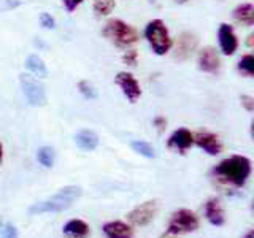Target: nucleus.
Instances as JSON below:
<instances>
[{
    "mask_svg": "<svg viewBox=\"0 0 254 238\" xmlns=\"http://www.w3.org/2000/svg\"><path fill=\"white\" fill-rule=\"evenodd\" d=\"M211 175L224 184L243 187L251 175V161L245 156H230L214 167Z\"/></svg>",
    "mask_w": 254,
    "mask_h": 238,
    "instance_id": "f257e3e1",
    "label": "nucleus"
},
{
    "mask_svg": "<svg viewBox=\"0 0 254 238\" xmlns=\"http://www.w3.org/2000/svg\"><path fill=\"white\" fill-rule=\"evenodd\" d=\"M81 195V187L78 186H67L62 187L58 194L51 197L50 200L40 202L30 206V214H42V213H59L67 210L71 202Z\"/></svg>",
    "mask_w": 254,
    "mask_h": 238,
    "instance_id": "f03ea898",
    "label": "nucleus"
},
{
    "mask_svg": "<svg viewBox=\"0 0 254 238\" xmlns=\"http://www.w3.org/2000/svg\"><path fill=\"white\" fill-rule=\"evenodd\" d=\"M102 34L118 48H129L140 40L137 29L124 22L123 19H110L103 27Z\"/></svg>",
    "mask_w": 254,
    "mask_h": 238,
    "instance_id": "7ed1b4c3",
    "label": "nucleus"
},
{
    "mask_svg": "<svg viewBox=\"0 0 254 238\" xmlns=\"http://www.w3.org/2000/svg\"><path fill=\"white\" fill-rule=\"evenodd\" d=\"M145 38L149 43L151 50L157 56H164L172 50V37L169 34L165 22L161 19H153L145 27Z\"/></svg>",
    "mask_w": 254,
    "mask_h": 238,
    "instance_id": "20e7f679",
    "label": "nucleus"
},
{
    "mask_svg": "<svg viewBox=\"0 0 254 238\" xmlns=\"http://www.w3.org/2000/svg\"><path fill=\"white\" fill-rule=\"evenodd\" d=\"M198 229V219L190 210H178L172 214L167 234L169 235H181V234H190Z\"/></svg>",
    "mask_w": 254,
    "mask_h": 238,
    "instance_id": "39448f33",
    "label": "nucleus"
},
{
    "mask_svg": "<svg viewBox=\"0 0 254 238\" xmlns=\"http://www.w3.org/2000/svg\"><path fill=\"white\" fill-rule=\"evenodd\" d=\"M19 83H21V89L24 97L27 99L29 105L32 107H45L46 105V91L45 86L38 81L37 78L30 76V75H21L19 76Z\"/></svg>",
    "mask_w": 254,
    "mask_h": 238,
    "instance_id": "423d86ee",
    "label": "nucleus"
},
{
    "mask_svg": "<svg viewBox=\"0 0 254 238\" xmlns=\"http://www.w3.org/2000/svg\"><path fill=\"white\" fill-rule=\"evenodd\" d=\"M116 84L121 87L123 94L127 97L130 103H135L141 95V87L138 84V81L135 79V76L129 71H119L116 75Z\"/></svg>",
    "mask_w": 254,
    "mask_h": 238,
    "instance_id": "0eeeda50",
    "label": "nucleus"
},
{
    "mask_svg": "<svg viewBox=\"0 0 254 238\" xmlns=\"http://www.w3.org/2000/svg\"><path fill=\"white\" fill-rule=\"evenodd\" d=\"M218 42L221 53L224 56H232L238 50V38L235 35V30L229 24H221L218 30Z\"/></svg>",
    "mask_w": 254,
    "mask_h": 238,
    "instance_id": "6e6552de",
    "label": "nucleus"
},
{
    "mask_svg": "<svg viewBox=\"0 0 254 238\" xmlns=\"http://www.w3.org/2000/svg\"><path fill=\"white\" fill-rule=\"evenodd\" d=\"M197 63H198V70H202L205 73H210V75H216L221 68L219 54L211 46H206L198 53Z\"/></svg>",
    "mask_w": 254,
    "mask_h": 238,
    "instance_id": "1a4fd4ad",
    "label": "nucleus"
},
{
    "mask_svg": "<svg viewBox=\"0 0 254 238\" xmlns=\"http://www.w3.org/2000/svg\"><path fill=\"white\" fill-rule=\"evenodd\" d=\"M194 143L210 156H218L222 151V145H221V140L218 135L206 132V130L197 132L194 135Z\"/></svg>",
    "mask_w": 254,
    "mask_h": 238,
    "instance_id": "9d476101",
    "label": "nucleus"
},
{
    "mask_svg": "<svg viewBox=\"0 0 254 238\" xmlns=\"http://www.w3.org/2000/svg\"><path fill=\"white\" fill-rule=\"evenodd\" d=\"M157 213V203L156 202H145L138 205L137 208H133L129 213V221L135 226H146L148 222H151L154 219Z\"/></svg>",
    "mask_w": 254,
    "mask_h": 238,
    "instance_id": "9b49d317",
    "label": "nucleus"
},
{
    "mask_svg": "<svg viewBox=\"0 0 254 238\" xmlns=\"http://www.w3.org/2000/svg\"><path fill=\"white\" fill-rule=\"evenodd\" d=\"M192 145H194V135L188 129H185V127L177 129L169 138V146L175 148L177 151H181V153H185V151L189 149Z\"/></svg>",
    "mask_w": 254,
    "mask_h": 238,
    "instance_id": "f8f14e48",
    "label": "nucleus"
},
{
    "mask_svg": "<svg viewBox=\"0 0 254 238\" xmlns=\"http://www.w3.org/2000/svg\"><path fill=\"white\" fill-rule=\"evenodd\" d=\"M205 216L208 219L210 224L213 226H222L224 224V211H222V206L219 198L216 197H211L206 200L205 203Z\"/></svg>",
    "mask_w": 254,
    "mask_h": 238,
    "instance_id": "ddd939ff",
    "label": "nucleus"
},
{
    "mask_svg": "<svg viewBox=\"0 0 254 238\" xmlns=\"http://www.w3.org/2000/svg\"><path fill=\"white\" fill-rule=\"evenodd\" d=\"M103 234L107 238H132L133 232L130 226H127L123 221H111L103 226Z\"/></svg>",
    "mask_w": 254,
    "mask_h": 238,
    "instance_id": "4468645a",
    "label": "nucleus"
},
{
    "mask_svg": "<svg viewBox=\"0 0 254 238\" xmlns=\"http://www.w3.org/2000/svg\"><path fill=\"white\" fill-rule=\"evenodd\" d=\"M62 232L68 238H87L89 237V226L81 219H71L64 226Z\"/></svg>",
    "mask_w": 254,
    "mask_h": 238,
    "instance_id": "2eb2a0df",
    "label": "nucleus"
},
{
    "mask_svg": "<svg viewBox=\"0 0 254 238\" xmlns=\"http://www.w3.org/2000/svg\"><path fill=\"white\" fill-rule=\"evenodd\" d=\"M75 143H76V146L81 148L83 151H94L99 146V137L95 132L84 129V130H79L75 135Z\"/></svg>",
    "mask_w": 254,
    "mask_h": 238,
    "instance_id": "dca6fc26",
    "label": "nucleus"
},
{
    "mask_svg": "<svg viewBox=\"0 0 254 238\" xmlns=\"http://www.w3.org/2000/svg\"><path fill=\"white\" fill-rule=\"evenodd\" d=\"M26 67L32 75L37 78H48V68L43 59L37 54H30L26 59Z\"/></svg>",
    "mask_w": 254,
    "mask_h": 238,
    "instance_id": "f3484780",
    "label": "nucleus"
},
{
    "mask_svg": "<svg viewBox=\"0 0 254 238\" xmlns=\"http://www.w3.org/2000/svg\"><path fill=\"white\" fill-rule=\"evenodd\" d=\"M232 14L235 21H238L240 24H245V26H248V27L254 26V6L251 3L238 5Z\"/></svg>",
    "mask_w": 254,
    "mask_h": 238,
    "instance_id": "a211bd4d",
    "label": "nucleus"
},
{
    "mask_svg": "<svg viewBox=\"0 0 254 238\" xmlns=\"http://www.w3.org/2000/svg\"><path fill=\"white\" fill-rule=\"evenodd\" d=\"M197 45V40L194 35L190 34H183L180 38H178V43H177V58L180 59H186L188 56L194 51V48Z\"/></svg>",
    "mask_w": 254,
    "mask_h": 238,
    "instance_id": "6ab92c4d",
    "label": "nucleus"
},
{
    "mask_svg": "<svg viewBox=\"0 0 254 238\" xmlns=\"http://www.w3.org/2000/svg\"><path fill=\"white\" fill-rule=\"evenodd\" d=\"M37 159L38 162L42 164L46 169H50V167L54 165V161H56V153L51 146H42L38 151H37Z\"/></svg>",
    "mask_w": 254,
    "mask_h": 238,
    "instance_id": "aec40b11",
    "label": "nucleus"
},
{
    "mask_svg": "<svg viewBox=\"0 0 254 238\" xmlns=\"http://www.w3.org/2000/svg\"><path fill=\"white\" fill-rule=\"evenodd\" d=\"M237 70L245 76H253L254 75V56L253 54H245L243 58L238 60Z\"/></svg>",
    "mask_w": 254,
    "mask_h": 238,
    "instance_id": "412c9836",
    "label": "nucleus"
},
{
    "mask_svg": "<svg viewBox=\"0 0 254 238\" xmlns=\"http://www.w3.org/2000/svg\"><path fill=\"white\" fill-rule=\"evenodd\" d=\"M130 146H132V149L135 151V153H138L140 156H145V157H148V159H151V157H154V156H156L154 148L151 146L148 141L133 140V141L130 143Z\"/></svg>",
    "mask_w": 254,
    "mask_h": 238,
    "instance_id": "4be33fe9",
    "label": "nucleus"
},
{
    "mask_svg": "<svg viewBox=\"0 0 254 238\" xmlns=\"http://www.w3.org/2000/svg\"><path fill=\"white\" fill-rule=\"evenodd\" d=\"M115 0H94V11L99 16H108L115 10Z\"/></svg>",
    "mask_w": 254,
    "mask_h": 238,
    "instance_id": "5701e85b",
    "label": "nucleus"
},
{
    "mask_svg": "<svg viewBox=\"0 0 254 238\" xmlns=\"http://www.w3.org/2000/svg\"><path fill=\"white\" fill-rule=\"evenodd\" d=\"M21 6V0H0V13L11 11Z\"/></svg>",
    "mask_w": 254,
    "mask_h": 238,
    "instance_id": "b1692460",
    "label": "nucleus"
},
{
    "mask_svg": "<svg viewBox=\"0 0 254 238\" xmlns=\"http://www.w3.org/2000/svg\"><path fill=\"white\" fill-rule=\"evenodd\" d=\"M78 87H79V92H81L86 99H95V95H97V94H95V91H94V87L87 81H81V83L78 84Z\"/></svg>",
    "mask_w": 254,
    "mask_h": 238,
    "instance_id": "393cba45",
    "label": "nucleus"
},
{
    "mask_svg": "<svg viewBox=\"0 0 254 238\" xmlns=\"http://www.w3.org/2000/svg\"><path fill=\"white\" fill-rule=\"evenodd\" d=\"M40 24H42L45 29H54L56 27V21L50 13H42V16H40Z\"/></svg>",
    "mask_w": 254,
    "mask_h": 238,
    "instance_id": "a878e982",
    "label": "nucleus"
},
{
    "mask_svg": "<svg viewBox=\"0 0 254 238\" xmlns=\"http://www.w3.org/2000/svg\"><path fill=\"white\" fill-rule=\"evenodd\" d=\"M124 62L127 63V65H130V67H133V65H137V59H138V53L135 51V50H130V51H127L126 54H124Z\"/></svg>",
    "mask_w": 254,
    "mask_h": 238,
    "instance_id": "bb28decb",
    "label": "nucleus"
},
{
    "mask_svg": "<svg viewBox=\"0 0 254 238\" xmlns=\"http://www.w3.org/2000/svg\"><path fill=\"white\" fill-rule=\"evenodd\" d=\"M0 237H2V238H18V230H16L14 226L6 224L2 229V234H0Z\"/></svg>",
    "mask_w": 254,
    "mask_h": 238,
    "instance_id": "cd10ccee",
    "label": "nucleus"
},
{
    "mask_svg": "<svg viewBox=\"0 0 254 238\" xmlns=\"http://www.w3.org/2000/svg\"><path fill=\"white\" fill-rule=\"evenodd\" d=\"M83 2H84V0H62V5L65 6V10L68 13H73Z\"/></svg>",
    "mask_w": 254,
    "mask_h": 238,
    "instance_id": "c85d7f7f",
    "label": "nucleus"
},
{
    "mask_svg": "<svg viewBox=\"0 0 254 238\" xmlns=\"http://www.w3.org/2000/svg\"><path fill=\"white\" fill-rule=\"evenodd\" d=\"M242 105L245 107L246 111H253L254 110V99L251 95H242Z\"/></svg>",
    "mask_w": 254,
    "mask_h": 238,
    "instance_id": "c756f323",
    "label": "nucleus"
},
{
    "mask_svg": "<svg viewBox=\"0 0 254 238\" xmlns=\"http://www.w3.org/2000/svg\"><path fill=\"white\" fill-rule=\"evenodd\" d=\"M153 122H154V125L157 127L159 130H164V127L167 125V121H165V118H162V116H156Z\"/></svg>",
    "mask_w": 254,
    "mask_h": 238,
    "instance_id": "7c9ffc66",
    "label": "nucleus"
},
{
    "mask_svg": "<svg viewBox=\"0 0 254 238\" xmlns=\"http://www.w3.org/2000/svg\"><path fill=\"white\" fill-rule=\"evenodd\" d=\"M243 238H254V232H253V230H250V232H246V235Z\"/></svg>",
    "mask_w": 254,
    "mask_h": 238,
    "instance_id": "2f4dec72",
    "label": "nucleus"
},
{
    "mask_svg": "<svg viewBox=\"0 0 254 238\" xmlns=\"http://www.w3.org/2000/svg\"><path fill=\"white\" fill-rule=\"evenodd\" d=\"M2 159H3V148H2V143H0V164H2Z\"/></svg>",
    "mask_w": 254,
    "mask_h": 238,
    "instance_id": "473e14b6",
    "label": "nucleus"
},
{
    "mask_svg": "<svg viewBox=\"0 0 254 238\" xmlns=\"http://www.w3.org/2000/svg\"><path fill=\"white\" fill-rule=\"evenodd\" d=\"M0 227H2V219H0Z\"/></svg>",
    "mask_w": 254,
    "mask_h": 238,
    "instance_id": "72a5a7b5",
    "label": "nucleus"
},
{
    "mask_svg": "<svg viewBox=\"0 0 254 238\" xmlns=\"http://www.w3.org/2000/svg\"><path fill=\"white\" fill-rule=\"evenodd\" d=\"M181 2H183V0H181Z\"/></svg>",
    "mask_w": 254,
    "mask_h": 238,
    "instance_id": "f704fd0d",
    "label": "nucleus"
}]
</instances>
